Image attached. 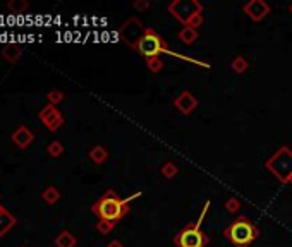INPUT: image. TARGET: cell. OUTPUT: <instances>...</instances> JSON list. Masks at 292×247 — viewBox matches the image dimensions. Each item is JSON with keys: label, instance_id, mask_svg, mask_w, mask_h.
Segmentation results:
<instances>
[{"label": "cell", "instance_id": "obj_11", "mask_svg": "<svg viewBox=\"0 0 292 247\" xmlns=\"http://www.w3.org/2000/svg\"><path fill=\"white\" fill-rule=\"evenodd\" d=\"M42 198H43V201H45V202H48V204H53V202L59 201L60 192L57 191L55 187H46L45 191H43Z\"/></svg>", "mask_w": 292, "mask_h": 247}, {"label": "cell", "instance_id": "obj_8", "mask_svg": "<svg viewBox=\"0 0 292 247\" xmlns=\"http://www.w3.org/2000/svg\"><path fill=\"white\" fill-rule=\"evenodd\" d=\"M2 59L9 64H16L19 62V59L22 57V46L18 43H7V45L2 46V52H0Z\"/></svg>", "mask_w": 292, "mask_h": 247}, {"label": "cell", "instance_id": "obj_9", "mask_svg": "<svg viewBox=\"0 0 292 247\" xmlns=\"http://www.w3.org/2000/svg\"><path fill=\"white\" fill-rule=\"evenodd\" d=\"M28 0H11V2H7V9L11 12H14V14H22L24 11H28Z\"/></svg>", "mask_w": 292, "mask_h": 247}, {"label": "cell", "instance_id": "obj_14", "mask_svg": "<svg viewBox=\"0 0 292 247\" xmlns=\"http://www.w3.org/2000/svg\"><path fill=\"white\" fill-rule=\"evenodd\" d=\"M21 247H26V246H21Z\"/></svg>", "mask_w": 292, "mask_h": 247}, {"label": "cell", "instance_id": "obj_12", "mask_svg": "<svg viewBox=\"0 0 292 247\" xmlns=\"http://www.w3.org/2000/svg\"><path fill=\"white\" fill-rule=\"evenodd\" d=\"M46 151H48L50 157H59V155H62L64 148L59 141H53V143H50L48 146H46Z\"/></svg>", "mask_w": 292, "mask_h": 247}, {"label": "cell", "instance_id": "obj_13", "mask_svg": "<svg viewBox=\"0 0 292 247\" xmlns=\"http://www.w3.org/2000/svg\"><path fill=\"white\" fill-rule=\"evenodd\" d=\"M46 98H48L50 105H53V107H55V103H59V101L64 100V94L60 93V91H50V93L46 94Z\"/></svg>", "mask_w": 292, "mask_h": 247}, {"label": "cell", "instance_id": "obj_10", "mask_svg": "<svg viewBox=\"0 0 292 247\" xmlns=\"http://www.w3.org/2000/svg\"><path fill=\"white\" fill-rule=\"evenodd\" d=\"M55 244L57 247H74L76 244V239L72 235H70L69 232H62L59 237L55 239Z\"/></svg>", "mask_w": 292, "mask_h": 247}, {"label": "cell", "instance_id": "obj_3", "mask_svg": "<svg viewBox=\"0 0 292 247\" xmlns=\"http://www.w3.org/2000/svg\"><path fill=\"white\" fill-rule=\"evenodd\" d=\"M203 215H201V218H203ZM201 218L198 220L196 225H189L184 230H180L179 235H177V239H176L177 246L179 247H204L206 237H204V233L200 230Z\"/></svg>", "mask_w": 292, "mask_h": 247}, {"label": "cell", "instance_id": "obj_4", "mask_svg": "<svg viewBox=\"0 0 292 247\" xmlns=\"http://www.w3.org/2000/svg\"><path fill=\"white\" fill-rule=\"evenodd\" d=\"M137 50L141 52V55L152 59V57L158 55V53L163 50L162 40H160V36L155 35L153 31H146L143 38L139 40V43H137Z\"/></svg>", "mask_w": 292, "mask_h": 247}, {"label": "cell", "instance_id": "obj_2", "mask_svg": "<svg viewBox=\"0 0 292 247\" xmlns=\"http://www.w3.org/2000/svg\"><path fill=\"white\" fill-rule=\"evenodd\" d=\"M256 228L247 222L246 218H239L229 226L227 230V237L229 240L237 247H246L256 239Z\"/></svg>", "mask_w": 292, "mask_h": 247}, {"label": "cell", "instance_id": "obj_7", "mask_svg": "<svg viewBox=\"0 0 292 247\" xmlns=\"http://www.w3.org/2000/svg\"><path fill=\"white\" fill-rule=\"evenodd\" d=\"M18 223V220H16V216L12 215L11 211H9L5 206L0 204V239L5 235V233H9L12 228H14V225Z\"/></svg>", "mask_w": 292, "mask_h": 247}, {"label": "cell", "instance_id": "obj_5", "mask_svg": "<svg viewBox=\"0 0 292 247\" xmlns=\"http://www.w3.org/2000/svg\"><path fill=\"white\" fill-rule=\"evenodd\" d=\"M38 117H40V120L45 124V127L48 131H57L60 126H62V115H60V112L57 110L53 105H46V107H43L42 108V112L38 113Z\"/></svg>", "mask_w": 292, "mask_h": 247}, {"label": "cell", "instance_id": "obj_1", "mask_svg": "<svg viewBox=\"0 0 292 247\" xmlns=\"http://www.w3.org/2000/svg\"><path fill=\"white\" fill-rule=\"evenodd\" d=\"M124 206H126V201H120L117 198V194L113 191L105 192V196L96 201V204L93 206V211L107 223H113L124 215Z\"/></svg>", "mask_w": 292, "mask_h": 247}, {"label": "cell", "instance_id": "obj_6", "mask_svg": "<svg viewBox=\"0 0 292 247\" xmlns=\"http://www.w3.org/2000/svg\"><path fill=\"white\" fill-rule=\"evenodd\" d=\"M12 141H14V144L18 148H21V150H26V148L29 146V144L33 143V133L28 129L26 126H19L18 129L12 133Z\"/></svg>", "mask_w": 292, "mask_h": 247}]
</instances>
